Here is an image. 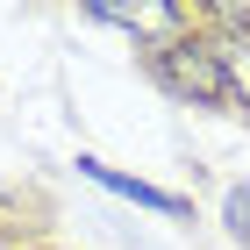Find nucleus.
Wrapping results in <instances>:
<instances>
[{"label": "nucleus", "mask_w": 250, "mask_h": 250, "mask_svg": "<svg viewBox=\"0 0 250 250\" xmlns=\"http://www.w3.org/2000/svg\"><path fill=\"white\" fill-rule=\"evenodd\" d=\"M93 21H122V29H179V7H93Z\"/></svg>", "instance_id": "3"}, {"label": "nucleus", "mask_w": 250, "mask_h": 250, "mask_svg": "<svg viewBox=\"0 0 250 250\" xmlns=\"http://www.w3.org/2000/svg\"><path fill=\"white\" fill-rule=\"evenodd\" d=\"M222 64H229V93H250V43H222Z\"/></svg>", "instance_id": "4"}, {"label": "nucleus", "mask_w": 250, "mask_h": 250, "mask_svg": "<svg viewBox=\"0 0 250 250\" xmlns=\"http://www.w3.org/2000/svg\"><path fill=\"white\" fill-rule=\"evenodd\" d=\"M79 172H86V179H100L107 193H129L136 208H157V214H186V200H179V193H165V186H143V179H122L115 165H100V157H79Z\"/></svg>", "instance_id": "2"}, {"label": "nucleus", "mask_w": 250, "mask_h": 250, "mask_svg": "<svg viewBox=\"0 0 250 250\" xmlns=\"http://www.w3.org/2000/svg\"><path fill=\"white\" fill-rule=\"evenodd\" d=\"M157 79L172 86L179 100H200V107H222L229 93V64H222V43H200V36H179L157 50Z\"/></svg>", "instance_id": "1"}, {"label": "nucleus", "mask_w": 250, "mask_h": 250, "mask_svg": "<svg viewBox=\"0 0 250 250\" xmlns=\"http://www.w3.org/2000/svg\"><path fill=\"white\" fill-rule=\"evenodd\" d=\"M229 236H236V243H250V186L229 193Z\"/></svg>", "instance_id": "5"}]
</instances>
